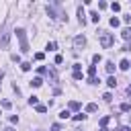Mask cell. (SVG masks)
I'll use <instances>...</instances> for the list:
<instances>
[{
	"mask_svg": "<svg viewBox=\"0 0 131 131\" xmlns=\"http://www.w3.org/2000/svg\"><path fill=\"white\" fill-rule=\"evenodd\" d=\"M35 59H37V61H43V59H45V53H41V51L35 53Z\"/></svg>",
	"mask_w": 131,
	"mask_h": 131,
	"instance_id": "d4e9b609",
	"label": "cell"
},
{
	"mask_svg": "<svg viewBox=\"0 0 131 131\" xmlns=\"http://www.w3.org/2000/svg\"><path fill=\"white\" fill-rule=\"evenodd\" d=\"M100 131H106V129H104V127H100Z\"/></svg>",
	"mask_w": 131,
	"mask_h": 131,
	"instance_id": "8d00e7d4",
	"label": "cell"
},
{
	"mask_svg": "<svg viewBox=\"0 0 131 131\" xmlns=\"http://www.w3.org/2000/svg\"><path fill=\"white\" fill-rule=\"evenodd\" d=\"M111 27H115V29L119 27V18H117V16H113V18H111Z\"/></svg>",
	"mask_w": 131,
	"mask_h": 131,
	"instance_id": "cb8c5ba5",
	"label": "cell"
},
{
	"mask_svg": "<svg viewBox=\"0 0 131 131\" xmlns=\"http://www.w3.org/2000/svg\"><path fill=\"white\" fill-rule=\"evenodd\" d=\"M106 72L113 76V72H115V63H113V61H106Z\"/></svg>",
	"mask_w": 131,
	"mask_h": 131,
	"instance_id": "5bb4252c",
	"label": "cell"
},
{
	"mask_svg": "<svg viewBox=\"0 0 131 131\" xmlns=\"http://www.w3.org/2000/svg\"><path fill=\"white\" fill-rule=\"evenodd\" d=\"M51 131H61V127H59L57 123H53V125H51Z\"/></svg>",
	"mask_w": 131,
	"mask_h": 131,
	"instance_id": "1f68e13d",
	"label": "cell"
},
{
	"mask_svg": "<svg viewBox=\"0 0 131 131\" xmlns=\"http://www.w3.org/2000/svg\"><path fill=\"white\" fill-rule=\"evenodd\" d=\"M2 106L4 108H10V100H2Z\"/></svg>",
	"mask_w": 131,
	"mask_h": 131,
	"instance_id": "d6a6232c",
	"label": "cell"
},
{
	"mask_svg": "<svg viewBox=\"0 0 131 131\" xmlns=\"http://www.w3.org/2000/svg\"><path fill=\"white\" fill-rule=\"evenodd\" d=\"M8 119H10V123H18V117H16V115H10Z\"/></svg>",
	"mask_w": 131,
	"mask_h": 131,
	"instance_id": "4dcf8cb0",
	"label": "cell"
},
{
	"mask_svg": "<svg viewBox=\"0 0 131 131\" xmlns=\"http://www.w3.org/2000/svg\"><path fill=\"white\" fill-rule=\"evenodd\" d=\"M127 94H129V96H131V86H129V88H127Z\"/></svg>",
	"mask_w": 131,
	"mask_h": 131,
	"instance_id": "d590c367",
	"label": "cell"
},
{
	"mask_svg": "<svg viewBox=\"0 0 131 131\" xmlns=\"http://www.w3.org/2000/svg\"><path fill=\"white\" fill-rule=\"evenodd\" d=\"M119 131H131V129H129V127H121Z\"/></svg>",
	"mask_w": 131,
	"mask_h": 131,
	"instance_id": "e575fe53",
	"label": "cell"
},
{
	"mask_svg": "<svg viewBox=\"0 0 131 131\" xmlns=\"http://www.w3.org/2000/svg\"><path fill=\"white\" fill-rule=\"evenodd\" d=\"M123 39H131V29H123Z\"/></svg>",
	"mask_w": 131,
	"mask_h": 131,
	"instance_id": "e0dca14e",
	"label": "cell"
},
{
	"mask_svg": "<svg viewBox=\"0 0 131 131\" xmlns=\"http://www.w3.org/2000/svg\"><path fill=\"white\" fill-rule=\"evenodd\" d=\"M121 111H123V113L131 111V104H129V102H123V104H121Z\"/></svg>",
	"mask_w": 131,
	"mask_h": 131,
	"instance_id": "ffe728a7",
	"label": "cell"
},
{
	"mask_svg": "<svg viewBox=\"0 0 131 131\" xmlns=\"http://www.w3.org/2000/svg\"><path fill=\"white\" fill-rule=\"evenodd\" d=\"M68 111H80V102H78V100H70Z\"/></svg>",
	"mask_w": 131,
	"mask_h": 131,
	"instance_id": "5b68a950",
	"label": "cell"
},
{
	"mask_svg": "<svg viewBox=\"0 0 131 131\" xmlns=\"http://www.w3.org/2000/svg\"><path fill=\"white\" fill-rule=\"evenodd\" d=\"M37 113H47V106L45 104H37Z\"/></svg>",
	"mask_w": 131,
	"mask_h": 131,
	"instance_id": "484cf974",
	"label": "cell"
},
{
	"mask_svg": "<svg viewBox=\"0 0 131 131\" xmlns=\"http://www.w3.org/2000/svg\"><path fill=\"white\" fill-rule=\"evenodd\" d=\"M10 43V33H2L0 35V49H6Z\"/></svg>",
	"mask_w": 131,
	"mask_h": 131,
	"instance_id": "3957f363",
	"label": "cell"
},
{
	"mask_svg": "<svg viewBox=\"0 0 131 131\" xmlns=\"http://www.w3.org/2000/svg\"><path fill=\"white\" fill-rule=\"evenodd\" d=\"M0 115H2V113H0Z\"/></svg>",
	"mask_w": 131,
	"mask_h": 131,
	"instance_id": "74e56055",
	"label": "cell"
},
{
	"mask_svg": "<svg viewBox=\"0 0 131 131\" xmlns=\"http://www.w3.org/2000/svg\"><path fill=\"white\" fill-rule=\"evenodd\" d=\"M94 74H96V66H88V76H90L88 80H92V78H94Z\"/></svg>",
	"mask_w": 131,
	"mask_h": 131,
	"instance_id": "7c38bea8",
	"label": "cell"
},
{
	"mask_svg": "<svg viewBox=\"0 0 131 131\" xmlns=\"http://www.w3.org/2000/svg\"><path fill=\"white\" fill-rule=\"evenodd\" d=\"M47 76H49V80H51V82H57V72H55V70H49V74H47Z\"/></svg>",
	"mask_w": 131,
	"mask_h": 131,
	"instance_id": "4fadbf2b",
	"label": "cell"
},
{
	"mask_svg": "<svg viewBox=\"0 0 131 131\" xmlns=\"http://www.w3.org/2000/svg\"><path fill=\"white\" fill-rule=\"evenodd\" d=\"M68 117H70V111H68V108H63V111L59 113V119H68Z\"/></svg>",
	"mask_w": 131,
	"mask_h": 131,
	"instance_id": "44dd1931",
	"label": "cell"
},
{
	"mask_svg": "<svg viewBox=\"0 0 131 131\" xmlns=\"http://www.w3.org/2000/svg\"><path fill=\"white\" fill-rule=\"evenodd\" d=\"M2 131H14V129H12V127H4Z\"/></svg>",
	"mask_w": 131,
	"mask_h": 131,
	"instance_id": "836d02e7",
	"label": "cell"
},
{
	"mask_svg": "<svg viewBox=\"0 0 131 131\" xmlns=\"http://www.w3.org/2000/svg\"><path fill=\"white\" fill-rule=\"evenodd\" d=\"M47 14H49L51 18H59V14L55 12V8H53V6H49V4H47Z\"/></svg>",
	"mask_w": 131,
	"mask_h": 131,
	"instance_id": "8992f818",
	"label": "cell"
},
{
	"mask_svg": "<svg viewBox=\"0 0 131 131\" xmlns=\"http://www.w3.org/2000/svg\"><path fill=\"white\" fill-rule=\"evenodd\" d=\"M86 119V115L84 113H78V115H74V121H84Z\"/></svg>",
	"mask_w": 131,
	"mask_h": 131,
	"instance_id": "7402d4cb",
	"label": "cell"
},
{
	"mask_svg": "<svg viewBox=\"0 0 131 131\" xmlns=\"http://www.w3.org/2000/svg\"><path fill=\"white\" fill-rule=\"evenodd\" d=\"M20 70H23V72H29V70H31V63H29V61H23V63H20Z\"/></svg>",
	"mask_w": 131,
	"mask_h": 131,
	"instance_id": "2e32d148",
	"label": "cell"
},
{
	"mask_svg": "<svg viewBox=\"0 0 131 131\" xmlns=\"http://www.w3.org/2000/svg\"><path fill=\"white\" fill-rule=\"evenodd\" d=\"M102 100H104V102H111V100H113L111 92H104V94H102Z\"/></svg>",
	"mask_w": 131,
	"mask_h": 131,
	"instance_id": "ac0fdd59",
	"label": "cell"
},
{
	"mask_svg": "<svg viewBox=\"0 0 131 131\" xmlns=\"http://www.w3.org/2000/svg\"><path fill=\"white\" fill-rule=\"evenodd\" d=\"M96 108H98V106H96L94 102H88V104H86V113H96Z\"/></svg>",
	"mask_w": 131,
	"mask_h": 131,
	"instance_id": "8fae6325",
	"label": "cell"
},
{
	"mask_svg": "<svg viewBox=\"0 0 131 131\" xmlns=\"http://www.w3.org/2000/svg\"><path fill=\"white\" fill-rule=\"evenodd\" d=\"M90 20H92V23H98V20H100L98 12H90Z\"/></svg>",
	"mask_w": 131,
	"mask_h": 131,
	"instance_id": "9a60e30c",
	"label": "cell"
},
{
	"mask_svg": "<svg viewBox=\"0 0 131 131\" xmlns=\"http://www.w3.org/2000/svg\"><path fill=\"white\" fill-rule=\"evenodd\" d=\"M14 33H16V37H18V41H20V51L27 53V51H29V41H27V33H25V29H16Z\"/></svg>",
	"mask_w": 131,
	"mask_h": 131,
	"instance_id": "6da1fadb",
	"label": "cell"
},
{
	"mask_svg": "<svg viewBox=\"0 0 131 131\" xmlns=\"http://www.w3.org/2000/svg\"><path fill=\"white\" fill-rule=\"evenodd\" d=\"M78 18H80V23H82V25L86 23V14H84V8H82V6L78 8Z\"/></svg>",
	"mask_w": 131,
	"mask_h": 131,
	"instance_id": "52a82bcc",
	"label": "cell"
},
{
	"mask_svg": "<svg viewBox=\"0 0 131 131\" xmlns=\"http://www.w3.org/2000/svg\"><path fill=\"white\" fill-rule=\"evenodd\" d=\"M55 47H57V45H55L53 41H49V43H47V49H49V51H55Z\"/></svg>",
	"mask_w": 131,
	"mask_h": 131,
	"instance_id": "4316f807",
	"label": "cell"
},
{
	"mask_svg": "<svg viewBox=\"0 0 131 131\" xmlns=\"http://www.w3.org/2000/svg\"><path fill=\"white\" fill-rule=\"evenodd\" d=\"M74 80H82V72H74Z\"/></svg>",
	"mask_w": 131,
	"mask_h": 131,
	"instance_id": "f546056e",
	"label": "cell"
},
{
	"mask_svg": "<svg viewBox=\"0 0 131 131\" xmlns=\"http://www.w3.org/2000/svg\"><path fill=\"white\" fill-rule=\"evenodd\" d=\"M37 72H39V74H49V72H47V68H43V66H39V70H37Z\"/></svg>",
	"mask_w": 131,
	"mask_h": 131,
	"instance_id": "f1b7e54d",
	"label": "cell"
},
{
	"mask_svg": "<svg viewBox=\"0 0 131 131\" xmlns=\"http://www.w3.org/2000/svg\"><path fill=\"white\" fill-rule=\"evenodd\" d=\"M29 104H35V106H37V104H39V96H31V98H29Z\"/></svg>",
	"mask_w": 131,
	"mask_h": 131,
	"instance_id": "d6986e66",
	"label": "cell"
},
{
	"mask_svg": "<svg viewBox=\"0 0 131 131\" xmlns=\"http://www.w3.org/2000/svg\"><path fill=\"white\" fill-rule=\"evenodd\" d=\"M100 45H102L104 49L113 47V45H115V39H113V35H111V33H100Z\"/></svg>",
	"mask_w": 131,
	"mask_h": 131,
	"instance_id": "7a4b0ae2",
	"label": "cell"
},
{
	"mask_svg": "<svg viewBox=\"0 0 131 131\" xmlns=\"http://www.w3.org/2000/svg\"><path fill=\"white\" fill-rule=\"evenodd\" d=\"M106 123H108V117H102L100 119V127H106Z\"/></svg>",
	"mask_w": 131,
	"mask_h": 131,
	"instance_id": "83f0119b",
	"label": "cell"
},
{
	"mask_svg": "<svg viewBox=\"0 0 131 131\" xmlns=\"http://www.w3.org/2000/svg\"><path fill=\"white\" fill-rule=\"evenodd\" d=\"M119 68H121V70H129V68H131V61H129V59H123V61L119 63Z\"/></svg>",
	"mask_w": 131,
	"mask_h": 131,
	"instance_id": "ba28073f",
	"label": "cell"
},
{
	"mask_svg": "<svg viewBox=\"0 0 131 131\" xmlns=\"http://www.w3.org/2000/svg\"><path fill=\"white\" fill-rule=\"evenodd\" d=\"M74 45H76L78 49H82V47L86 45V39H84L82 35H76V37H74Z\"/></svg>",
	"mask_w": 131,
	"mask_h": 131,
	"instance_id": "277c9868",
	"label": "cell"
},
{
	"mask_svg": "<svg viewBox=\"0 0 131 131\" xmlns=\"http://www.w3.org/2000/svg\"><path fill=\"white\" fill-rule=\"evenodd\" d=\"M43 84V80H41V76H37V78H33V82H31V86H35V88H39Z\"/></svg>",
	"mask_w": 131,
	"mask_h": 131,
	"instance_id": "9c48e42d",
	"label": "cell"
},
{
	"mask_svg": "<svg viewBox=\"0 0 131 131\" xmlns=\"http://www.w3.org/2000/svg\"><path fill=\"white\" fill-rule=\"evenodd\" d=\"M111 8H113L115 12H119V10H121V4H119V2H113V4H111Z\"/></svg>",
	"mask_w": 131,
	"mask_h": 131,
	"instance_id": "603a6c76",
	"label": "cell"
},
{
	"mask_svg": "<svg viewBox=\"0 0 131 131\" xmlns=\"http://www.w3.org/2000/svg\"><path fill=\"white\" fill-rule=\"evenodd\" d=\"M106 86H108V88H115V86H117V80H115V76H108V80H106Z\"/></svg>",
	"mask_w": 131,
	"mask_h": 131,
	"instance_id": "30bf717a",
	"label": "cell"
}]
</instances>
